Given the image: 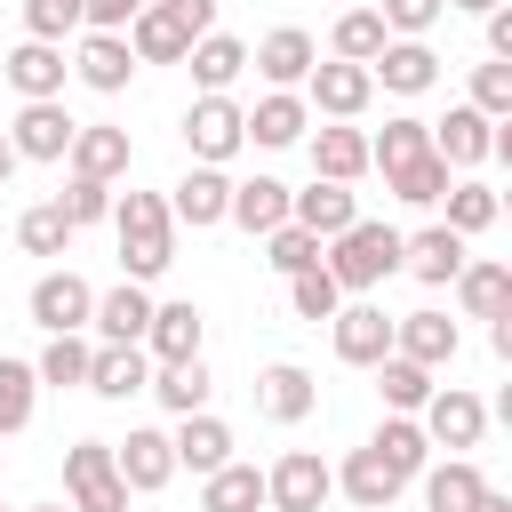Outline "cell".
<instances>
[{"label":"cell","instance_id":"cell-1","mask_svg":"<svg viewBox=\"0 0 512 512\" xmlns=\"http://www.w3.org/2000/svg\"><path fill=\"white\" fill-rule=\"evenodd\" d=\"M112 232H120V280H160L176 264V224H168V200L160 192H120L112 200Z\"/></svg>","mask_w":512,"mask_h":512},{"label":"cell","instance_id":"cell-2","mask_svg":"<svg viewBox=\"0 0 512 512\" xmlns=\"http://www.w3.org/2000/svg\"><path fill=\"white\" fill-rule=\"evenodd\" d=\"M320 272H328L344 296L384 288V280L400 272V232H392V224H376V216H360V224H344V232L320 248Z\"/></svg>","mask_w":512,"mask_h":512},{"label":"cell","instance_id":"cell-3","mask_svg":"<svg viewBox=\"0 0 512 512\" xmlns=\"http://www.w3.org/2000/svg\"><path fill=\"white\" fill-rule=\"evenodd\" d=\"M416 424H424V440H432V448L472 456V448H480V432H488V400H480V392H464V384H432V400L416 408Z\"/></svg>","mask_w":512,"mask_h":512},{"label":"cell","instance_id":"cell-4","mask_svg":"<svg viewBox=\"0 0 512 512\" xmlns=\"http://www.w3.org/2000/svg\"><path fill=\"white\" fill-rule=\"evenodd\" d=\"M64 496H72V512H128V488L112 472V440H72L64 448Z\"/></svg>","mask_w":512,"mask_h":512},{"label":"cell","instance_id":"cell-5","mask_svg":"<svg viewBox=\"0 0 512 512\" xmlns=\"http://www.w3.org/2000/svg\"><path fill=\"white\" fill-rule=\"evenodd\" d=\"M24 312H32V328H48V336H80V328H88V312H96V288H88L72 264H56V272H40V280H32Z\"/></svg>","mask_w":512,"mask_h":512},{"label":"cell","instance_id":"cell-6","mask_svg":"<svg viewBox=\"0 0 512 512\" xmlns=\"http://www.w3.org/2000/svg\"><path fill=\"white\" fill-rule=\"evenodd\" d=\"M336 496V472L312 456V448H288L272 472H264V512H320Z\"/></svg>","mask_w":512,"mask_h":512},{"label":"cell","instance_id":"cell-7","mask_svg":"<svg viewBox=\"0 0 512 512\" xmlns=\"http://www.w3.org/2000/svg\"><path fill=\"white\" fill-rule=\"evenodd\" d=\"M240 144H248L240 104H232V96H192V112H184V152H192L200 168H224Z\"/></svg>","mask_w":512,"mask_h":512},{"label":"cell","instance_id":"cell-8","mask_svg":"<svg viewBox=\"0 0 512 512\" xmlns=\"http://www.w3.org/2000/svg\"><path fill=\"white\" fill-rule=\"evenodd\" d=\"M112 472H120L128 496H160V488L176 480V448H168V432H160V424H136L128 440H112Z\"/></svg>","mask_w":512,"mask_h":512},{"label":"cell","instance_id":"cell-9","mask_svg":"<svg viewBox=\"0 0 512 512\" xmlns=\"http://www.w3.org/2000/svg\"><path fill=\"white\" fill-rule=\"evenodd\" d=\"M328 336H336V360H344V368H376V360L392 352V312L368 304V296H352V304H336Z\"/></svg>","mask_w":512,"mask_h":512},{"label":"cell","instance_id":"cell-10","mask_svg":"<svg viewBox=\"0 0 512 512\" xmlns=\"http://www.w3.org/2000/svg\"><path fill=\"white\" fill-rule=\"evenodd\" d=\"M368 96H376V80H368V64H312L304 72V112H328V120H360L368 112Z\"/></svg>","mask_w":512,"mask_h":512},{"label":"cell","instance_id":"cell-11","mask_svg":"<svg viewBox=\"0 0 512 512\" xmlns=\"http://www.w3.org/2000/svg\"><path fill=\"white\" fill-rule=\"evenodd\" d=\"M200 344H208V312H200L192 296L152 304V328H144V360H152V368H168V360H200Z\"/></svg>","mask_w":512,"mask_h":512},{"label":"cell","instance_id":"cell-12","mask_svg":"<svg viewBox=\"0 0 512 512\" xmlns=\"http://www.w3.org/2000/svg\"><path fill=\"white\" fill-rule=\"evenodd\" d=\"M0 80H8L24 104H56V96H64V80H72V64H64V48L24 40V48H8V56H0Z\"/></svg>","mask_w":512,"mask_h":512},{"label":"cell","instance_id":"cell-13","mask_svg":"<svg viewBox=\"0 0 512 512\" xmlns=\"http://www.w3.org/2000/svg\"><path fill=\"white\" fill-rule=\"evenodd\" d=\"M64 160H72V176H88V184H112V176H128L136 144H128V128H112V120H80Z\"/></svg>","mask_w":512,"mask_h":512},{"label":"cell","instance_id":"cell-14","mask_svg":"<svg viewBox=\"0 0 512 512\" xmlns=\"http://www.w3.org/2000/svg\"><path fill=\"white\" fill-rule=\"evenodd\" d=\"M320 408V384H312V368H296V360H272L264 376H256V416L264 424H304Z\"/></svg>","mask_w":512,"mask_h":512},{"label":"cell","instance_id":"cell-15","mask_svg":"<svg viewBox=\"0 0 512 512\" xmlns=\"http://www.w3.org/2000/svg\"><path fill=\"white\" fill-rule=\"evenodd\" d=\"M248 64H256L272 88H304V72L320 64V48H312V32H304V24H272V32L248 48Z\"/></svg>","mask_w":512,"mask_h":512},{"label":"cell","instance_id":"cell-16","mask_svg":"<svg viewBox=\"0 0 512 512\" xmlns=\"http://www.w3.org/2000/svg\"><path fill=\"white\" fill-rule=\"evenodd\" d=\"M72 112H64V96L56 104H24L16 120H8V144H16V160H64L72 152Z\"/></svg>","mask_w":512,"mask_h":512},{"label":"cell","instance_id":"cell-17","mask_svg":"<svg viewBox=\"0 0 512 512\" xmlns=\"http://www.w3.org/2000/svg\"><path fill=\"white\" fill-rule=\"evenodd\" d=\"M224 200H232V176L192 160V168L176 176V192H168V224H192V232H208V224H224Z\"/></svg>","mask_w":512,"mask_h":512},{"label":"cell","instance_id":"cell-18","mask_svg":"<svg viewBox=\"0 0 512 512\" xmlns=\"http://www.w3.org/2000/svg\"><path fill=\"white\" fill-rule=\"evenodd\" d=\"M288 224H304V232L328 248L344 224H360V200H352V184H320V176H312L304 192H288Z\"/></svg>","mask_w":512,"mask_h":512},{"label":"cell","instance_id":"cell-19","mask_svg":"<svg viewBox=\"0 0 512 512\" xmlns=\"http://www.w3.org/2000/svg\"><path fill=\"white\" fill-rule=\"evenodd\" d=\"M472 256H464V240L448 232V224H424V232H400V272H416L424 288H448L456 272H464Z\"/></svg>","mask_w":512,"mask_h":512},{"label":"cell","instance_id":"cell-20","mask_svg":"<svg viewBox=\"0 0 512 512\" xmlns=\"http://www.w3.org/2000/svg\"><path fill=\"white\" fill-rule=\"evenodd\" d=\"M424 128H432V152L448 168H480L496 152V120H480L472 104H448V120H424Z\"/></svg>","mask_w":512,"mask_h":512},{"label":"cell","instance_id":"cell-21","mask_svg":"<svg viewBox=\"0 0 512 512\" xmlns=\"http://www.w3.org/2000/svg\"><path fill=\"white\" fill-rule=\"evenodd\" d=\"M304 144H312V176L320 184H360L368 176V136L360 128L328 120V128H304Z\"/></svg>","mask_w":512,"mask_h":512},{"label":"cell","instance_id":"cell-22","mask_svg":"<svg viewBox=\"0 0 512 512\" xmlns=\"http://www.w3.org/2000/svg\"><path fill=\"white\" fill-rule=\"evenodd\" d=\"M392 352L416 360V368H448V360H456V320L432 312V304H424V312H400V320H392Z\"/></svg>","mask_w":512,"mask_h":512},{"label":"cell","instance_id":"cell-23","mask_svg":"<svg viewBox=\"0 0 512 512\" xmlns=\"http://www.w3.org/2000/svg\"><path fill=\"white\" fill-rule=\"evenodd\" d=\"M88 392H96V400H136V392H152L144 344H96V352H88Z\"/></svg>","mask_w":512,"mask_h":512},{"label":"cell","instance_id":"cell-24","mask_svg":"<svg viewBox=\"0 0 512 512\" xmlns=\"http://www.w3.org/2000/svg\"><path fill=\"white\" fill-rule=\"evenodd\" d=\"M168 448H176V472H216V464H232V424L224 416H176V432H168Z\"/></svg>","mask_w":512,"mask_h":512},{"label":"cell","instance_id":"cell-25","mask_svg":"<svg viewBox=\"0 0 512 512\" xmlns=\"http://www.w3.org/2000/svg\"><path fill=\"white\" fill-rule=\"evenodd\" d=\"M240 128H248V144L280 152V144H304L312 112H304V96H296V88H272V96H256V112H240Z\"/></svg>","mask_w":512,"mask_h":512},{"label":"cell","instance_id":"cell-26","mask_svg":"<svg viewBox=\"0 0 512 512\" xmlns=\"http://www.w3.org/2000/svg\"><path fill=\"white\" fill-rule=\"evenodd\" d=\"M88 328H96V344H144V328H152V296H144L136 280H120V288L96 296Z\"/></svg>","mask_w":512,"mask_h":512},{"label":"cell","instance_id":"cell-27","mask_svg":"<svg viewBox=\"0 0 512 512\" xmlns=\"http://www.w3.org/2000/svg\"><path fill=\"white\" fill-rule=\"evenodd\" d=\"M72 72H80L96 96H120V88H128V72H136V56H128V40H120V32H80Z\"/></svg>","mask_w":512,"mask_h":512},{"label":"cell","instance_id":"cell-28","mask_svg":"<svg viewBox=\"0 0 512 512\" xmlns=\"http://www.w3.org/2000/svg\"><path fill=\"white\" fill-rule=\"evenodd\" d=\"M368 80L392 88V96H424V88L440 80V56H432L424 40H384V56L368 64Z\"/></svg>","mask_w":512,"mask_h":512},{"label":"cell","instance_id":"cell-29","mask_svg":"<svg viewBox=\"0 0 512 512\" xmlns=\"http://www.w3.org/2000/svg\"><path fill=\"white\" fill-rule=\"evenodd\" d=\"M224 224H240V232H280L288 224V184L280 176H248V184H232V200H224Z\"/></svg>","mask_w":512,"mask_h":512},{"label":"cell","instance_id":"cell-30","mask_svg":"<svg viewBox=\"0 0 512 512\" xmlns=\"http://www.w3.org/2000/svg\"><path fill=\"white\" fill-rule=\"evenodd\" d=\"M456 304H464V320H504L512 312V264H496V256H480V264H464L456 280Z\"/></svg>","mask_w":512,"mask_h":512},{"label":"cell","instance_id":"cell-31","mask_svg":"<svg viewBox=\"0 0 512 512\" xmlns=\"http://www.w3.org/2000/svg\"><path fill=\"white\" fill-rule=\"evenodd\" d=\"M336 488H344V496H352L360 512H384V504H392V496H400L408 480H400V472H392V464H384L376 448H352V456L336 464Z\"/></svg>","mask_w":512,"mask_h":512},{"label":"cell","instance_id":"cell-32","mask_svg":"<svg viewBox=\"0 0 512 512\" xmlns=\"http://www.w3.org/2000/svg\"><path fill=\"white\" fill-rule=\"evenodd\" d=\"M416 480H424V512H472V504H480V488H488V472H480L472 456H448V464H424Z\"/></svg>","mask_w":512,"mask_h":512},{"label":"cell","instance_id":"cell-33","mask_svg":"<svg viewBox=\"0 0 512 512\" xmlns=\"http://www.w3.org/2000/svg\"><path fill=\"white\" fill-rule=\"evenodd\" d=\"M120 40H128V56H136V64H184V56H192L184 24H176V16L160 8V0H152V8H144V16H136L128 32H120Z\"/></svg>","mask_w":512,"mask_h":512},{"label":"cell","instance_id":"cell-34","mask_svg":"<svg viewBox=\"0 0 512 512\" xmlns=\"http://www.w3.org/2000/svg\"><path fill=\"white\" fill-rule=\"evenodd\" d=\"M192 80H200V96H224L240 72H248V40H232V32H208V40H192Z\"/></svg>","mask_w":512,"mask_h":512},{"label":"cell","instance_id":"cell-35","mask_svg":"<svg viewBox=\"0 0 512 512\" xmlns=\"http://www.w3.org/2000/svg\"><path fill=\"white\" fill-rule=\"evenodd\" d=\"M208 392H216L208 360H168V368H152V400H160L168 416H200V408H208Z\"/></svg>","mask_w":512,"mask_h":512},{"label":"cell","instance_id":"cell-36","mask_svg":"<svg viewBox=\"0 0 512 512\" xmlns=\"http://www.w3.org/2000/svg\"><path fill=\"white\" fill-rule=\"evenodd\" d=\"M200 512H264V472L256 464H216L208 480H200Z\"/></svg>","mask_w":512,"mask_h":512},{"label":"cell","instance_id":"cell-37","mask_svg":"<svg viewBox=\"0 0 512 512\" xmlns=\"http://www.w3.org/2000/svg\"><path fill=\"white\" fill-rule=\"evenodd\" d=\"M424 152H432V128H424L416 112H392V120L368 136V168H384V176L408 168V160H424Z\"/></svg>","mask_w":512,"mask_h":512},{"label":"cell","instance_id":"cell-38","mask_svg":"<svg viewBox=\"0 0 512 512\" xmlns=\"http://www.w3.org/2000/svg\"><path fill=\"white\" fill-rule=\"evenodd\" d=\"M368 448H376V456H384V464H392L400 480H416V472L432 464V440H424V424H416V416H384Z\"/></svg>","mask_w":512,"mask_h":512},{"label":"cell","instance_id":"cell-39","mask_svg":"<svg viewBox=\"0 0 512 512\" xmlns=\"http://www.w3.org/2000/svg\"><path fill=\"white\" fill-rule=\"evenodd\" d=\"M384 40H392V32H384V16H376V8H344V16H336V32H328L336 64H376V56H384Z\"/></svg>","mask_w":512,"mask_h":512},{"label":"cell","instance_id":"cell-40","mask_svg":"<svg viewBox=\"0 0 512 512\" xmlns=\"http://www.w3.org/2000/svg\"><path fill=\"white\" fill-rule=\"evenodd\" d=\"M376 392H384V408H392V416H416V408L432 400V368H416V360L384 352V360H376Z\"/></svg>","mask_w":512,"mask_h":512},{"label":"cell","instance_id":"cell-41","mask_svg":"<svg viewBox=\"0 0 512 512\" xmlns=\"http://www.w3.org/2000/svg\"><path fill=\"white\" fill-rule=\"evenodd\" d=\"M88 352H96L88 336H48V344H40V360H32V376H40V384H56V392H72V384H88Z\"/></svg>","mask_w":512,"mask_h":512},{"label":"cell","instance_id":"cell-42","mask_svg":"<svg viewBox=\"0 0 512 512\" xmlns=\"http://www.w3.org/2000/svg\"><path fill=\"white\" fill-rule=\"evenodd\" d=\"M32 408H40V376H32V360H0V440L24 432Z\"/></svg>","mask_w":512,"mask_h":512},{"label":"cell","instance_id":"cell-43","mask_svg":"<svg viewBox=\"0 0 512 512\" xmlns=\"http://www.w3.org/2000/svg\"><path fill=\"white\" fill-rule=\"evenodd\" d=\"M384 192H392V200H408V208H432V200L448 192V160H440V152H424V160L392 168V176H384Z\"/></svg>","mask_w":512,"mask_h":512},{"label":"cell","instance_id":"cell-44","mask_svg":"<svg viewBox=\"0 0 512 512\" xmlns=\"http://www.w3.org/2000/svg\"><path fill=\"white\" fill-rule=\"evenodd\" d=\"M440 200H448V232H456V240H472V232H488V224L504 216V200H496L488 184H448Z\"/></svg>","mask_w":512,"mask_h":512},{"label":"cell","instance_id":"cell-45","mask_svg":"<svg viewBox=\"0 0 512 512\" xmlns=\"http://www.w3.org/2000/svg\"><path fill=\"white\" fill-rule=\"evenodd\" d=\"M336 304H344V288H336L320 264H312V272H288V312H296V320L320 328V320H336Z\"/></svg>","mask_w":512,"mask_h":512},{"label":"cell","instance_id":"cell-46","mask_svg":"<svg viewBox=\"0 0 512 512\" xmlns=\"http://www.w3.org/2000/svg\"><path fill=\"white\" fill-rule=\"evenodd\" d=\"M16 240H24V256H64L72 248V224L56 216V200H40V208L16 216Z\"/></svg>","mask_w":512,"mask_h":512},{"label":"cell","instance_id":"cell-47","mask_svg":"<svg viewBox=\"0 0 512 512\" xmlns=\"http://www.w3.org/2000/svg\"><path fill=\"white\" fill-rule=\"evenodd\" d=\"M72 32H88V24H80V0H24V40L64 48Z\"/></svg>","mask_w":512,"mask_h":512},{"label":"cell","instance_id":"cell-48","mask_svg":"<svg viewBox=\"0 0 512 512\" xmlns=\"http://www.w3.org/2000/svg\"><path fill=\"white\" fill-rule=\"evenodd\" d=\"M264 264L288 280V272H312L320 264V240L304 232V224H280V232H264Z\"/></svg>","mask_w":512,"mask_h":512},{"label":"cell","instance_id":"cell-49","mask_svg":"<svg viewBox=\"0 0 512 512\" xmlns=\"http://www.w3.org/2000/svg\"><path fill=\"white\" fill-rule=\"evenodd\" d=\"M480 120H512V64H472V96H464Z\"/></svg>","mask_w":512,"mask_h":512},{"label":"cell","instance_id":"cell-50","mask_svg":"<svg viewBox=\"0 0 512 512\" xmlns=\"http://www.w3.org/2000/svg\"><path fill=\"white\" fill-rule=\"evenodd\" d=\"M56 216L80 232V224H104L112 216V184H88V176H72L64 192H56Z\"/></svg>","mask_w":512,"mask_h":512},{"label":"cell","instance_id":"cell-51","mask_svg":"<svg viewBox=\"0 0 512 512\" xmlns=\"http://www.w3.org/2000/svg\"><path fill=\"white\" fill-rule=\"evenodd\" d=\"M440 8H448V0H384L376 16H384V32H392V40H424V32L440 24Z\"/></svg>","mask_w":512,"mask_h":512},{"label":"cell","instance_id":"cell-52","mask_svg":"<svg viewBox=\"0 0 512 512\" xmlns=\"http://www.w3.org/2000/svg\"><path fill=\"white\" fill-rule=\"evenodd\" d=\"M144 8H152V0H80V24H88V32H128Z\"/></svg>","mask_w":512,"mask_h":512},{"label":"cell","instance_id":"cell-53","mask_svg":"<svg viewBox=\"0 0 512 512\" xmlns=\"http://www.w3.org/2000/svg\"><path fill=\"white\" fill-rule=\"evenodd\" d=\"M176 24H184V40H208L216 32V0H160Z\"/></svg>","mask_w":512,"mask_h":512},{"label":"cell","instance_id":"cell-54","mask_svg":"<svg viewBox=\"0 0 512 512\" xmlns=\"http://www.w3.org/2000/svg\"><path fill=\"white\" fill-rule=\"evenodd\" d=\"M480 24H488V64H512V0H496Z\"/></svg>","mask_w":512,"mask_h":512},{"label":"cell","instance_id":"cell-55","mask_svg":"<svg viewBox=\"0 0 512 512\" xmlns=\"http://www.w3.org/2000/svg\"><path fill=\"white\" fill-rule=\"evenodd\" d=\"M472 512H512V496H504V488H480V504H472Z\"/></svg>","mask_w":512,"mask_h":512},{"label":"cell","instance_id":"cell-56","mask_svg":"<svg viewBox=\"0 0 512 512\" xmlns=\"http://www.w3.org/2000/svg\"><path fill=\"white\" fill-rule=\"evenodd\" d=\"M16 176V144H8V128H0V184Z\"/></svg>","mask_w":512,"mask_h":512},{"label":"cell","instance_id":"cell-57","mask_svg":"<svg viewBox=\"0 0 512 512\" xmlns=\"http://www.w3.org/2000/svg\"><path fill=\"white\" fill-rule=\"evenodd\" d=\"M448 8H464V16H488V8H496V0H448Z\"/></svg>","mask_w":512,"mask_h":512},{"label":"cell","instance_id":"cell-58","mask_svg":"<svg viewBox=\"0 0 512 512\" xmlns=\"http://www.w3.org/2000/svg\"><path fill=\"white\" fill-rule=\"evenodd\" d=\"M32 512H72V504H32Z\"/></svg>","mask_w":512,"mask_h":512},{"label":"cell","instance_id":"cell-59","mask_svg":"<svg viewBox=\"0 0 512 512\" xmlns=\"http://www.w3.org/2000/svg\"><path fill=\"white\" fill-rule=\"evenodd\" d=\"M0 512H8V504H0Z\"/></svg>","mask_w":512,"mask_h":512}]
</instances>
